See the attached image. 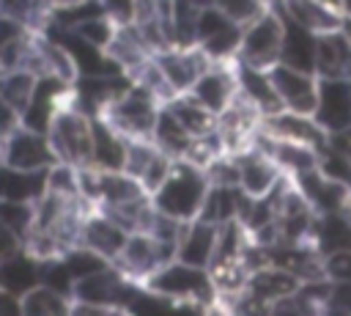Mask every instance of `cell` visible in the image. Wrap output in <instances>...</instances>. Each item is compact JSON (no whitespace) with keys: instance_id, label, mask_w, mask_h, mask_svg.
Instances as JSON below:
<instances>
[{"instance_id":"obj_32","label":"cell","mask_w":351,"mask_h":316,"mask_svg":"<svg viewBox=\"0 0 351 316\" xmlns=\"http://www.w3.org/2000/svg\"><path fill=\"white\" fill-rule=\"evenodd\" d=\"M36 80H38V77L30 74V71H25V69H11V71H5V74L0 77V96H3L16 113H22L25 104L30 102V96H33Z\"/></svg>"},{"instance_id":"obj_6","label":"cell","mask_w":351,"mask_h":316,"mask_svg":"<svg viewBox=\"0 0 351 316\" xmlns=\"http://www.w3.org/2000/svg\"><path fill=\"white\" fill-rule=\"evenodd\" d=\"M176 258V245H167V242H159L156 236L145 234V231H134L126 236L121 253L115 256L112 267L134 280V283H145L162 264L173 261Z\"/></svg>"},{"instance_id":"obj_19","label":"cell","mask_w":351,"mask_h":316,"mask_svg":"<svg viewBox=\"0 0 351 316\" xmlns=\"http://www.w3.org/2000/svg\"><path fill=\"white\" fill-rule=\"evenodd\" d=\"M126 137L101 115H90V165L99 170H123Z\"/></svg>"},{"instance_id":"obj_21","label":"cell","mask_w":351,"mask_h":316,"mask_svg":"<svg viewBox=\"0 0 351 316\" xmlns=\"http://www.w3.org/2000/svg\"><path fill=\"white\" fill-rule=\"evenodd\" d=\"M217 231H219V225L206 223L200 217L184 223V231H181L178 245H176V258L208 269V261H211L214 245H217Z\"/></svg>"},{"instance_id":"obj_48","label":"cell","mask_w":351,"mask_h":316,"mask_svg":"<svg viewBox=\"0 0 351 316\" xmlns=\"http://www.w3.org/2000/svg\"><path fill=\"white\" fill-rule=\"evenodd\" d=\"M348 217H351V203H348Z\"/></svg>"},{"instance_id":"obj_18","label":"cell","mask_w":351,"mask_h":316,"mask_svg":"<svg viewBox=\"0 0 351 316\" xmlns=\"http://www.w3.org/2000/svg\"><path fill=\"white\" fill-rule=\"evenodd\" d=\"M280 14L288 22H296L307 30H313L315 36L337 30L343 22V14L337 5L324 3V0H282L280 3Z\"/></svg>"},{"instance_id":"obj_4","label":"cell","mask_w":351,"mask_h":316,"mask_svg":"<svg viewBox=\"0 0 351 316\" xmlns=\"http://www.w3.org/2000/svg\"><path fill=\"white\" fill-rule=\"evenodd\" d=\"M47 140L58 162H69L74 168L90 165V115L71 99L55 110L47 126Z\"/></svg>"},{"instance_id":"obj_16","label":"cell","mask_w":351,"mask_h":316,"mask_svg":"<svg viewBox=\"0 0 351 316\" xmlns=\"http://www.w3.org/2000/svg\"><path fill=\"white\" fill-rule=\"evenodd\" d=\"M261 129L280 140H296L321 148L326 143V132L310 113H293V110H277L261 118Z\"/></svg>"},{"instance_id":"obj_13","label":"cell","mask_w":351,"mask_h":316,"mask_svg":"<svg viewBox=\"0 0 351 316\" xmlns=\"http://www.w3.org/2000/svg\"><path fill=\"white\" fill-rule=\"evenodd\" d=\"M69 99H71V82H63L52 74H44L36 80L33 96L25 104V110L19 113V124L27 129H36V132H47L55 110L60 104H66Z\"/></svg>"},{"instance_id":"obj_41","label":"cell","mask_w":351,"mask_h":316,"mask_svg":"<svg viewBox=\"0 0 351 316\" xmlns=\"http://www.w3.org/2000/svg\"><path fill=\"white\" fill-rule=\"evenodd\" d=\"M22 250V239L0 220V264L5 261V258H11L14 253H19Z\"/></svg>"},{"instance_id":"obj_33","label":"cell","mask_w":351,"mask_h":316,"mask_svg":"<svg viewBox=\"0 0 351 316\" xmlns=\"http://www.w3.org/2000/svg\"><path fill=\"white\" fill-rule=\"evenodd\" d=\"M318 170H321L326 179L351 187V157H348L346 151H340L337 146H332L329 140H326V143L321 146V151H318Z\"/></svg>"},{"instance_id":"obj_7","label":"cell","mask_w":351,"mask_h":316,"mask_svg":"<svg viewBox=\"0 0 351 316\" xmlns=\"http://www.w3.org/2000/svg\"><path fill=\"white\" fill-rule=\"evenodd\" d=\"M241 27L230 16H225L211 3L200 11L195 25V44L211 58V60H236L239 44H241Z\"/></svg>"},{"instance_id":"obj_11","label":"cell","mask_w":351,"mask_h":316,"mask_svg":"<svg viewBox=\"0 0 351 316\" xmlns=\"http://www.w3.org/2000/svg\"><path fill=\"white\" fill-rule=\"evenodd\" d=\"M280 107L293 110V113H310L315 110L318 102V74L315 71H302L285 63H277L269 69Z\"/></svg>"},{"instance_id":"obj_46","label":"cell","mask_w":351,"mask_h":316,"mask_svg":"<svg viewBox=\"0 0 351 316\" xmlns=\"http://www.w3.org/2000/svg\"><path fill=\"white\" fill-rule=\"evenodd\" d=\"M280 3L282 0H263V5H269V8H280Z\"/></svg>"},{"instance_id":"obj_34","label":"cell","mask_w":351,"mask_h":316,"mask_svg":"<svg viewBox=\"0 0 351 316\" xmlns=\"http://www.w3.org/2000/svg\"><path fill=\"white\" fill-rule=\"evenodd\" d=\"M115 27H118V19L112 16V14H96V16H88L85 22H80V25H74L71 30H77L80 36H85L90 44H96V47H101V49H107V44L112 41V36H115Z\"/></svg>"},{"instance_id":"obj_43","label":"cell","mask_w":351,"mask_h":316,"mask_svg":"<svg viewBox=\"0 0 351 316\" xmlns=\"http://www.w3.org/2000/svg\"><path fill=\"white\" fill-rule=\"evenodd\" d=\"M16 313H22L19 294H14L11 289H5L0 283V316H16Z\"/></svg>"},{"instance_id":"obj_28","label":"cell","mask_w":351,"mask_h":316,"mask_svg":"<svg viewBox=\"0 0 351 316\" xmlns=\"http://www.w3.org/2000/svg\"><path fill=\"white\" fill-rule=\"evenodd\" d=\"M145 187L126 170H99V209L145 198Z\"/></svg>"},{"instance_id":"obj_37","label":"cell","mask_w":351,"mask_h":316,"mask_svg":"<svg viewBox=\"0 0 351 316\" xmlns=\"http://www.w3.org/2000/svg\"><path fill=\"white\" fill-rule=\"evenodd\" d=\"M47 190L58 192V195H69V198H80L77 190V168L69 162H52L47 168Z\"/></svg>"},{"instance_id":"obj_27","label":"cell","mask_w":351,"mask_h":316,"mask_svg":"<svg viewBox=\"0 0 351 316\" xmlns=\"http://www.w3.org/2000/svg\"><path fill=\"white\" fill-rule=\"evenodd\" d=\"M151 140H154V146H156L159 151H165V154L173 157V159H184V154H186L189 146H192V135L184 129V124H181L165 104L159 107V115H156Z\"/></svg>"},{"instance_id":"obj_23","label":"cell","mask_w":351,"mask_h":316,"mask_svg":"<svg viewBox=\"0 0 351 316\" xmlns=\"http://www.w3.org/2000/svg\"><path fill=\"white\" fill-rule=\"evenodd\" d=\"M47 192V168L22 170L0 162V201H25L36 203Z\"/></svg>"},{"instance_id":"obj_36","label":"cell","mask_w":351,"mask_h":316,"mask_svg":"<svg viewBox=\"0 0 351 316\" xmlns=\"http://www.w3.org/2000/svg\"><path fill=\"white\" fill-rule=\"evenodd\" d=\"M0 14L25 22L30 30H38L47 22V11L36 0H0Z\"/></svg>"},{"instance_id":"obj_5","label":"cell","mask_w":351,"mask_h":316,"mask_svg":"<svg viewBox=\"0 0 351 316\" xmlns=\"http://www.w3.org/2000/svg\"><path fill=\"white\" fill-rule=\"evenodd\" d=\"M282 30H285V19L280 8H263L252 22L241 27V44L236 60L255 69L277 66L282 52Z\"/></svg>"},{"instance_id":"obj_14","label":"cell","mask_w":351,"mask_h":316,"mask_svg":"<svg viewBox=\"0 0 351 316\" xmlns=\"http://www.w3.org/2000/svg\"><path fill=\"white\" fill-rule=\"evenodd\" d=\"M189 93L214 115L230 104V99L239 93V77H236V60H214L197 82L189 88Z\"/></svg>"},{"instance_id":"obj_40","label":"cell","mask_w":351,"mask_h":316,"mask_svg":"<svg viewBox=\"0 0 351 316\" xmlns=\"http://www.w3.org/2000/svg\"><path fill=\"white\" fill-rule=\"evenodd\" d=\"M27 33H30V27H27L25 22L0 14V49L8 47V44H14V41H19V38L27 36Z\"/></svg>"},{"instance_id":"obj_35","label":"cell","mask_w":351,"mask_h":316,"mask_svg":"<svg viewBox=\"0 0 351 316\" xmlns=\"http://www.w3.org/2000/svg\"><path fill=\"white\" fill-rule=\"evenodd\" d=\"M33 217H36V209L33 203H25V201H0V220L25 242V236L30 234L33 228Z\"/></svg>"},{"instance_id":"obj_24","label":"cell","mask_w":351,"mask_h":316,"mask_svg":"<svg viewBox=\"0 0 351 316\" xmlns=\"http://www.w3.org/2000/svg\"><path fill=\"white\" fill-rule=\"evenodd\" d=\"M236 77H239V93L247 96L261 110V115L282 110L269 69H255V66H247V63L236 60Z\"/></svg>"},{"instance_id":"obj_38","label":"cell","mask_w":351,"mask_h":316,"mask_svg":"<svg viewBox=\"0 0 351 316\" xmlns=\"http://www.w3.org/2000/svg\"><path fill=\"white\" fill-rule=\"evenodd\" d=\"M208 3L239 25L252 22L263 8H269V5H263V0H208Z\"/></svg>"},{"instance_id":"obj_3","label":"cell","mask_w":351,"mask_h":316,"mask_svg":"<svg viewBox=\"0 0 351 316\" xmlns=\"http://www.w3.org/2000/svg\"><path fill=\"white\" fill-rule=\"evenodd\" d=\"M162 102L140 82H129L99 115L123 137H151Z\"/></svg>"},{"instance_id":"obj_17","label":"cell","mask_w":351,"mask_h":316,"mask_svg":"<svg viewBox=\"0 0 351 316\" xmlns=\"http://www.w3.org/2000/svg\"><path fill=\"white\" fill-rule=\"evenodd\" d=\"M293 184L302 190V195L310 201V206L318 214H324V212H340V209H348V203H351V187L326 179L318 168L293 176Z\"/></svg>"},{"instance_id":"obj_44","label":"cell","mask_w":351,"mask_h":316,"mask_svg":"<svg viewBox=\"0 0 351 316\" xmlns=\"http://www.w3.org/2000/svg\"><path fill=\"white\" fill-rule=\"evenodd\" d=\"M340 30H343V36H346V38H348V44H351V19H348V16H343Z\"/></svg>"},{"instance_id":"obj_42","label":"cell","mask_w":351,"mask_h":316,"mask_svg":"<svg viewBox=\"0 0 351 316\" xmlns=\"http://www.w3.org/2000/svg\"><path fill=\"white\" fill-rule=\"evenodd\" d=\"M16 126H19V113L0 96V143H3Z\"/></svg>"},{"instance_id":"obj_30","label":"cell","mask_w":351,"mask_h":316,"mask_svg":"<svg viewBox=\"0 0 351 316\" xmlns=\"http://www.w3.org/2000/svg\"><path fill=\"white\" fill-rule=\"evenodd\" d=\"M165 107L184 124V129H186L192 137H197V135H203V132H208V129L217 126V115H214L211 110H206L189 91L170 96V99L165 102Z\"/></svg>"},{"instance_id":"obj_12","label":"cell","mask_w":351,"mask_h":316,"mask_svg":"<svg viewBox=\"0 0 351 316\" xmlns=\"http://www.w3.org/2000/svg\"><path fill=\"white\" fill-rule=\"evenodd\" d=\"M236 157V168H239V187L250 195V198H263V195H269L277 184H280V179L285 176L282 170H280V165L263 151V148H258V146H247V148H241V151H236L233 154Z\"/></svg>"},{"instance_id":"obj_15","label":"cell","mask_w":351,"mask_h":316,"mask_svg":"<svg viewBox=\"0 0 351 316\" xmlns=\"http://www.w3.org/2000/svg\"><path fill=\"white\" fill-rule=\"evenodd\" d=\"M126 236H129V234L96 206V209H90V212L82 217L80 234H77V245H80V247H88V250H93V253H99L101 258H107V261L112 264L115 256L121 253Z\"/></svg>"},{"instance_id":"obj_26","label":"cell","mask_w":351,"mask_h":316,"mask_svg":"<svg viewBox=\"0 0 351 316\" xmlns=\"http://www.w3.org/2000/svg\"><path fill=\"white\" fill-rule=\"evenodd\" d=\"M313 245L318 247L321 256L351 247V217H348V209L318 214L315 231H313Z\"/></svg>"},{"instance_id":"obj_1","label":"cell","mask_w":351,"mask_h":316,"mask_svg":"<svg viewBox=\"0 0 351 316\" xmlns=\"http://www.w3.org/2000/svg\"><path fill=\"white\" fill-rule=\"evenodd\" d=\"M143 286L167 297L178 308H195V311L217 308V286H214L208 269L186 264L181 258L162 264Z\"/></svg>"},{"instance_id":"obj_8","label":"cell","mask_w":351,"mask_h":316,"mask_svg":"<svg viewBox=\"0 0 351 316\" xmlns=\"http://www.w3.org/2000/svg\"><path fill=\"white\" fill-rule=\"evenodd\" d=\"M154 60L162 69L173 93H186L197 82V77L214 63L197 44H192V47H162V49L154 52Z\"/></svg>"},{"instance_id":"obj_39","label":"cell","mask_w":351,"mask_h":316,"mask_svg":"<svg viewBox=\"0 0 351 316\" xmlns=\"http://www.w3.org/2000/svg\"><path fill=\"white\" fill-rule=\"evenodd\" d=\"M324 272L329 280H346L351 283V247L335 250L324 256Z\"/></svg>"},{"instance_id":"obj_25","label":"cell","mask_w":351,"mask_h":316,"mask_svg":"<svg viewBox=\"0 0 351 316\" xmlns=\"http://www.w3.org/2000/svg\"><path fill=\"white\" fill-rule=\"evenodd\" d=\"M315 44H318V36L313 30H307V27L285 19L280 63L293 66V69H302V71H315Z\"/></svg>"},{"instance_id":"obj_2","label":"cell","mask_w":351,"mask_h":316,"mask_svg":"<svg viewBox=\"0 0 351 316\" xmlns=\"http://www.w3.org/2000/svg\"><path fill=\"white\" fill-rule=\"evenodd\" d=\"M206 190H208L206 170L186 159H176L167 179L151 192V201L159 212L181 220V223H189L200 214Z\"/></svg>"},{"instance_id":"obj_20","label":"cell","mask_w":351,"mask_h":316,"mask_svg":"<svg viewBox=\"0 0 351 316\" xmlns=\"http://www.w3.org/2000/svg\"><path fill=\"white\" fill-rule=\"evenodd\" d=\"M247 201H250V195L239 184H211L208 181V190H206V198H203L197 217L206 223L222 225V223L239 220Z\"/></svg>"},{"instance_id":"obj_9","label":"cell","mask_w":351,"mask_h":316,"mask_svg":"<svg viewBox=\"0 0 351 316\" xmlns=\"http://www.w3.org/2000/svg\"><path fill=\"white\" fill-rule=\"evenodd\" d=\"M0 162L11 165V168H22V170H44L58 159L49 148L47 132H36V129H27L19 124L0 143Z\"/></svg>"},{"instance_id":"obj_10","label":"cell","mask_w":351,"mask_h":316,"mask_svg":"<svg viewBox=\"0 0 351 316\" xmlns=\"http://www.w3.org/2000/svg\"><path fill=\"white\" fill-rule=\"evenodd\" d=\"M313 118L329 135L351 129V80L343 77H318V102Z\"/></svg>"},{"instance_id":"obj_29","label":"cell","mask_w":351,"mask_h":316,"mask_svg":"<svg viewBox=\"0 0 351 316\" xmlns=\"http://www.w3.org/2000/svg\"><path fill=\"white\" fill-rule=\"evenodd\" d=\"M0 283L22 297L27 289L41 283V261L22 247L19 253H14L11 258H5L0 264Z\"/></svg>"},{"instance_id":"obj_22","label":"cell","mask_w":351,"mask_h":316,"mask_svg":"<svg viewBox=\"0 0 351 316\" xmlns=\"http://www.w3.org/2000/svg\"><path fill=\"white\" fill-rule=\"evenodd\" d=\"M315 74L318 77H343L351 80V44L343 30H329L318 36L315 44Z\"/></svg>"},{"instance_id":"obj_31","label":"cell","mask_w":351,"mask_h":316,"mask_svg":"<svg viewBox=\"0 0 351 316\" xmlns=\"http://www.w3.org/2000/svg\"><path fill=\"white\" fill-rule=\"evenodd\" d=\"M22 313L25 316H60V313H71V297L47 286V283H36L33 289H27L19 297Z\"/></svg>"},{"instance_id":"obj_47","label":"cell","mask_w":351,"mask_h":316,"mask_svg":"<svg viewBox=\"0 0 351 316\" xmlns=\"http://www.w3.org/2000/svg\"><path fill=\"white\" fill-rule=\"evenodd\" d=\"M324 3H332V5H337V0H324Z\"/></svg>"},{"instance_id":"obj_45","label":"cell","mask_w":351,"mask_h":316,"mask_svg":"<svg viewBox=\"0 0 351 316\" xmlns=\"http://www.w3.org/2000/svg\"><path fill=\"white\" fill-rule=\"evenodd\" d=\"M337 8H340V14H343V16H348V19H351V0H337Z\"/></svg>"}]
</instances>
